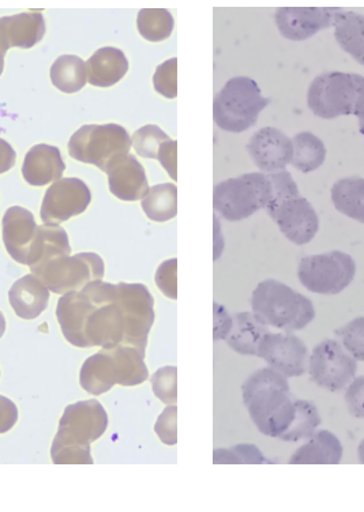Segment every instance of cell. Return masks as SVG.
<instances>
[{"instance_id":"obj_1","label":"cell","mask_w":364,"mask_h":512,"mask_svg":"<svg viewBox=\"0 0 364 512\" xmlns=\"http://www.w3.org/2000/svg\"><path fill=\"white\" fill-rule=\"evenodd\" d=\"M243 404L262 435L280 439L294 423L296 404L290 383L266 367L255 371L242 386Z\"/></svg>"},{"instance_id":"obj_2","label":"cell","mask_w":364,"mask_h":512,"mask_svg":"<svg viewBox=\"0 0 364 512\" xmlns=\"http://www.w3.org/2000/svg\"><path fill=\"white\" fill-rule=\"evenodd\" d=\"M251 308L265 326L285 334L305 329L315 318L313 301L273 278L260 282L254 289Z\"/></svg>"},{"instance_id":"obj_3","label":"cell","mask_w":364,"mask_h":512,"mask_svg":"<svg viewBox=\"0 0 364 512\" xmlns=\"http://www.w3.org/2000/svg\"><path fill=\"white\" fill-rule=\"evenodd\" d=\"M307 105L321 119L359 116L364 109V77L329 71L313 79L307 90Z\"/></svg>"},{"instance_id":"obj_4","label":"cell","mask_w":364,"mask_h":512,"mask_svg":"<svg viewBox=\"0 0 364 512\" xmlns=\"http://www.w3.org/2000/svg\"><path fill=\"white\" fill-rule=\"evenodd\" d=\"M270 99L261 92L260 85L245 75L228 79L213 101V119L223 131L245 133L255 126Z\"/></svg>"},{"instance_id":"obj_5","label":"cell","mask_w":364,"mask_h":512,"mask_svg":"<svg viewBox=\"0 0 364 512\" xmlns=\"http://www.w3.org/2000/svg\"><path fill=\"white\" fill-rule=\"evenodd\" d=\"M273 198L272 184L262 172L245 173L224 180L213 190V206L224 220L238 222L268 207Z\"/></svg>"},{"instance_id":"obj_6","label":"cell","mask_w":364,"mask_h":512,"mask_svg":"<svg viewBox=\"0 0 364 512\" xmlns=\"http://www.w3.org/2000/svg\"><path fill=\"white\" fill-rule=\"evenodd\" d=\"M133 148L126 128L119 124H88L71 135L70 157L80 163L95 165L107 173L119 158L130 154Z\"/></svg>"},{"instance_id":"obj_7","label":"cell","mask_w":364,"mask_h":512,"mask_svg":"<svg viewBox=\"0 0 364 512\" xmlns=\"http://www.w3.org/2000/svg\"><path fill=\"white\" fill-rule=\"evenodd\" d=\"M355 276V259L343 251L305 256L298 266L300 284L317 295H339L351 285Z\"/></svg>"},{"instance_id":"obj_8","label":"cell","mask_w":364,"mask_h":512,"mask_svg":"<svg viewBox=\"0 0 364 512\" xmlns=\"http://www.w3.org/2000/svg\"><path fill=\"white\" fill-rule=\"evenodd\" d=\"M310 378L322 389L341 391L350 386L358 371L354 359L336 340H325L315 346L307 365Z\"/></svg>"},{"instance_id":"obj_9","label":"cell","mask_w":364,"mask_h":512,"mask_svg":"<svg viewBox=\"0 0 364 512\" xmlns=\"http://www.w3.org/2000/svg\"><path fill=\"white\" fill-rule=\"evenodd\" d=\"M266 212L275 221L280 232L296 246L309 244L320 229V218L317 212L302 195L270 203L266 207Z\"/></svg>"},{"instance_id":"obj_10","label":"cell","mask_w":364,"mask_h":512,"mask_svg":"<svg viewBox=\"0 0 364 512\" xmlns=\"http://www.w3.org/2000/svg\"><path fill=\"white\" fill-rule=\"evenodd\" d=\"M92 201L89 187L77 178H63L51 184L41 203V221L59 225L85 213Z\"/></svg>"},{"instance_id":"obj_11","label":"cell","mask_w":364,"mask_h":512,"mask_svg":"<svg viewBox=\"0 0 364 512\" xmlns=\"http://www.w3.org/2000/svg\"><path fill=\"white\" fill-rule=\"evenodd\" d=\"M257 357L287 379L305 375L309 365V349L295 334L269 331L258 345Z\"/></svg>"},{"instance_id":"obj_12","label":"cell","mask_w":364,"mask_h":512,"mask_svg":"<svg viewBox=\"0 0 364 512\" xmlns=\"http://www.w3.org/2000/svg\"><path fill=\"white\" fill-rule=\"evenodd\" d=\"M337 10L332 7H281L276 10L275 22L284 39L303 41L321 30L332 28Z\"/></svg>"},{"instance_id":"obj_13","label":"cell","mask_w":364,"mask_h":512,"mask_svg":"<svg viewBox=\"0 0 364 512\" xmlns=\"http://www.w3.org/2000/svg\"><path fill=\"white\" fill-rule=\"evenodd\" d=\"M251 160L262 173L283 171L291 165L292 139L276 127H264L250 138L247 145Z\"/></svg>"},{"instance_id":"obj_14","label":"cell","mask_w":364,"mask_h":512,"mask_svg":"<svg viewBox=\"0 0 364 512\" xmlns=\"http://www.w3.org/2000/svg\"><path fill=\"white\" fill-rule=\"evenodd\" d=\"M107 176L111 194L120 201H142L150 190L144 167L131 154L115 161Z\"/></svg>"},{"instance_id":"obj_15","label":"cell","mask_w":364,"mask_h":512,"mask_svg":"<svg viewBox=\"0 0 364 512\" xmlns=\"http://www.w3.org/2000/svg\"><path fill=\"white\" fill-rule=\"evenodd\" d=\"M65 169L66 164L60 150L56 146L40 143L26 153L22 176L30 186L43 187L63 179Z\"/></svg>"},{"instance_id":"obj_16","label":"cell","mask_w":364,"mask_h":512,"mask_svg":"<svg viewBox=\"0 0 364 512\" xmlns=\"http://www.w3.org/2000/svg\"><path fill=\"white\" fill-rule=\"evenodd\" d=\"M85 66L88 84L96 88H111L126 77L130 64L123 51L104 47L90 56Z\"/></svg>"},{"instance_id":"obj_17","label":"cell","mask_w":364,"mask_h":512,"mask_svg":"<svg viewBox=\"0 0 364 512\" xmlns=\"http://www.w3.org/2000/svg\"><path fill=\"white\" fill-rule=\"evenodd\" d=\"M3 239L10 254L24 262L26 248L35 240L37 225L35 217L21 206L9 207L2 220Z\"/></svg>"},{"instance_id":"obj_18","label":"cell","mask_w":364,"mask_h":512,"mask_svg":"<svg viewBox=\"0 0 364 512\" xmlns=\"http://www.w3.org/2000/svg\"><path fill=\"white\" fill-rule=\"evenodd\" d=\"M10 48L29 50L39 44L45 35V21L39 11L0 18Z\"/></svg>"},{"instance_id":"obj_19","label":"cell","mask_w":364,"mask_h":512,"mask_svg":"<svg viewBox=\"0 0 364 512\" xmlns=\"http://www.w3.org/2000/svg\"><path fill=\"white\" fill-rule=\"evenodd\" d=\"M343 457V444L326 429L315 432L302 447L292 455L290 463L296 465H336Z\"/></svg>"},{"instance_id":"obj_20","label":"cell","mask_w":364,"mask_h":512,"mask_svg":"<svg viewBox=\"0 0 364 512\" xmlns=\"http://www.w3.org/2000/svg\"><path fill=\"white\" fill-rule=\"evenodd\" d=\"M332 26L341 50L364 67V15L339 9L333 15Z\"/></svg>"},{"instance_id":"obj_21","label":"cell","mask_w":364,"mask_h":512,"mask_svg":"<svg viewBox=\"0 0 364 512\" xmlns=\"http://www.w3.org/2000/svg\"><path fill=\"white\" fill-rule=\"evenodd\" d=\"M268 333V326L260 322L253 312H240L234 316V325L225 341L239 355L257 356L258 345Z\"/></svg>"},{"instance_id":"obj_22","label":"cell","mask_w":364,"mask_h":512,"mask_svg":"<svg viewBox=\"0 0 364 512\" xmlns=\"http://www.w3.org/2000/svg\"><path fill=\"white\" fill-rule=\"evenodd\" d=\"M337 212L364 224V178L350 176L337 180L330 190Z\"/></svg>"},{"instance_id":"obj_23","label":"cell","mask_w":364,"mask_h":512,"mask_svg":"<svg viewBox=\"0 0 364 512\" xmlns=\"http://www.w3.org/2000/svg\"><path fill=\"white\" fill-rule=\"evenodd\" d=\"M50 78L60 92L78 93L88 84L85 62L75 55L59 56L51 66Z\"/></svg>"},{"instance_id":"obj_24","label":"cell","mask_w":364,"mask_h":512,"mask_svg":"<svg viewBox=\"0 0 364 512\" xmlns=\"http://www.w3.org/2000/svg\"><path fill=\"white\" fill-rule=\"evenodd\" d=\"M291 165L296 171L310 173L322 167L326 160L325 143L310 131L296 134L292 138Z\"/></svg>"},{"instance_id":"obj_25","label":"cell","mask_w":364,"mask_h":512,"mask_svg":"<svg viewBox=\"0 0 364 512\" xmlns=\"http://www.w3.org/2000/svg\"><path fill=\"white\" fill-rule=\"evenodd\" d=\"M141 206L149 220L155 222L174 220L178 214V187L172 183L153 186L142 199Z\"/></svg>"},{"instance_id":"obj_26","label":"cell","mask_w":364,"mask_h":512,"mask_svg":"<svg viewBox=\"0 0 364 512\" xmlns=\"http://www.w3.org/2000/svg\"><path fill=\"white\" fill-rule=\"evenodd\" d=\"M137 28L146 41L161 43L170 39L175 29V20L168 10L144 9L138 13Z\"/></svg>"},{"instance_id":"obj_27","label":"cell","mask_w":364,"mask_h":512,"mask_svg":"<svg viewBox=\"0 0 364 512\" xmlns=\"http://www.w3.org/2000/svg\"><path fill=\"white\" fill-rule=\"evenodd\" d=\"M296 414L294 423L287 429L279 440L283 442H299V440H309L320 427L321 417L317 406L303 399H296Z\"/></svg>"},{"instance_id":"obj_28","label":"cell","mask_w":364,"mask_h":512,"mask_svg":"<svg viewBox=\"0 0 364 512\" xmlns=\"http://www.w3.org/2000/svg\"><path fill=\"white\" fill-rule=\"evenodd\" d=\"M66 231L59 225H47L37 227L35 240H33L30 251L33 259H40L41 256L56 254V252H69Z\"/></svg>"},{"instance_id":"obj_29","label":"cell","mask_w":364,"mask_h":512,"mask_svg":"<svg viewBox=\"0 0 364 512\" xmlns=\"http://www.w3.org/2000/svg\"><path fill=\"white\" fill-rule=\"evenodd\" d=\"M170 139L159 126L146 124L140 130L135 131L131 137V145L138 156L148 158V160H157L161 146Z\"/></svg>"},{"instance_id":"obj_30","label":"cell","mask_w":364,"mask_h":512,"mask_svg":"<svg viewBox=\"0 0 364 512\" xmlns=\"http://www.w3.org/2000/svg\"><path fill=\"white\" fill-rule=\"evenodd\" d=\"M341 345L356 361H364V316L352 319L336 330Z\"/></svg>"},{"instance_id":"obj_31","label":"cell","mask_w":364,"mask_h":512,"mask_svg":"<svg viewBox=\"0 0 364 512\" xmlns=\"http://www.w3.org/2000/svg\"><path fill=\"white\" fill-rule=\"evenodd\" d=\"M153 86L165 99L174 100L178 96V59L165 60L153 75Z\"/></svg>"},{"instance_id":"obj_32","label":"cell","mask_w":364,"mask_h":512,"mask_svg":"<svg viewBox=\"0 0 364 512\" xmlns=\"http://www.w3.org/2000/svg\"><path fill=\"white\" fill-rule=\"evenodd\" d=\"M265 458L260 448L254 444H239L228 450L219 448L215 451V463H264Z\"/></svg>"},{"instance_id":"obj_33","label":"cell","mask_w":364,"mask_h":512,"mask_svg":"<svg viewBox=\"0 0 364 512\" xmlns=\"http://www.w3.org/2000/svg\"><path fill=\"white\" fill-rule=\"evenodd\" d=\"M270 184H272L273 198L270 203L285 201V199L298 197L300 195L298 184L287 169L272 173H266ZM269 203V205H270ZM268 205V206H269Z\"/></svg>"},{"instance_id":"obj_34","label":"cell","mask_w":364,"mask_h":512,"mask_svg":"<svg viewBox=\"0 0 364 512\" xmlns=\"http://www.w3.org/2000/svg\"><path fill=\"white\" fill-rule=\"evenodd\" d=\"M348 412L356 419H364V376H358L345 391Z\"/></svg>"},{"instance_id":"obj_35","label":"cell","mask_w":364,"mask_h":512,"mask_svg":"<svg viewBox=\"0 0 364 512\" xmlns=\"http://www.w3.org/2000/svg\"><path fill=\"white\" fill-rule=\"evenodd\" d=\"M157 161L167 171L170 178L176 182L178 180V142L174 139L165 142L161 146Z\"/></svg>"},{"instance_id":"obj_36","label":"cell","mask_w":364,"mask_h":512,"mask_svg":"<svg viewBox=\"0 0 364 512\" xmlns=\"http://www.w3.org/2000/svg\"><path fill=\"white\" fill-rule=\"evenodd\" d=\"M234 318L223 306L215 303V341L225 340L230 335Z\"/></svg>"},{"instance_id":"obj_37","label":"cell","mask_w":364,"mask_h":512,"mask_svg":"<svg viewBox=\"0 0 364 512\" xmlns=\"http://www.w3.org/2000/svg\"><path fill=\"white\" fill-rule=\"evenodd\" d=\"M15 161H17V154H15L14 149L11 148L9 142L0 138V175L13 169Z\"/></svg>"},{"instance_id":"obj_38","label":"cell","mask_w":364,"mask_h":512,"mask_svg":"<svg viewBox=\"0 0 364 512\" xmlns=\"http://www.w3.org/2000/svg\"><path fill=\"white\" fill-rule=\"evenodd\" d=\"M10 50L9 44H7L5 32H3L2 24H0V75L5 70V56L7 51Z\"/></svg>"},{"instance_id":"obj_39","label":"cell","mask_w":364,"mask_h":512,"mask_svg":"<svg viewBox=\"0 0 364 512\" xmlns=\"http://www.w3.org/2000/svg\"><path fill=\"white\" fill-rule=\"evenodd\" d=\"M358 455H359V461L364 463V439L359 444Z\"/></svg>"},{"instance_id":"obj_40","label":"cell","mask_w":364,"mask_h":512,"mask_svg":"<svg viewBox=\"0 0 364 512\" xmlns=\"http://www.w3.org/2000/svg\"><path fill=\"white\" fill-rule=\"evenodd\" d=\"M359 118V130H360V133H362L364 135V109L362 111V114H360L358 116Z\"/></svg>"}]
</instances>
